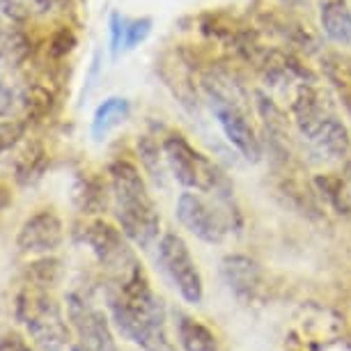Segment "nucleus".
I'll use <instances>...</instances> for the list:
<instances>
[{"mask_svg": "<svg viewBox=\"0 0 351 351\" xmlns=\"http://www.w3.org/2000/svg\"><path fill=\"white\" fill-rule=\"evenodd\" d=\"M19 108H21V97L8 83L0 81V120H8Z\"/></svg>", "mask_w": 351, "mask_h": 351, "instance_id": "nucleus-26", "label": "nucleus"}, {"mask_svg": "<svg viewBox=\"0 0 351 351\" xmlns=\"http://www.w3.org/2000/svg\"><path fill=\"white\" fill-rule=\"evenodd\" d=\"M163 154L168 163L170 175L182 184L184 189L197 191V193L230 195V184L218 165L195 149L182 134H170L163 141Z\"/></svg>", "mask_w": 351, "mask_h": 351, "instance_id": "nucleus-5", "label": "nucleus"}, {"mask_svg": "<svg viewBox=\"0 0 351 351\" xmlns=\"http://www.w3.org/2000/svg\"><path fill=\"white\" fill-rule=\"evenodd\" d=\"M177 337H180L184 351H218L216 335L186 315L177 317Z\"/></svg>", "mask_w": 351, "mask_h": 351, "instance_id": "nucleus-15", "label": "nucleus"}, {"mask_svg": "<svg viewBox=\"0 0 351 351\" xmlns=\"http://www.w3.org/2000/svg\"><path fill=\"white\" fill-rule=\"evenodd\" d=\"M127 115H129L127 99H120V97L106 99L95 112V120H92V136H95L97 141H101L110 129H115L117 124H122L127 120Z\"/></svg>", "mask_w": 351, "mask_h": 351, "instance_id": "nucleus-16", "label": "nucleus"}, {"mask_svg": "<svg viewBox=\"0 0 351 351\" xmlns=\"http://www.w3.org/2000/svg\"><path fill=\"white\" fill-rule=\"evenodd\" d=\"M32 3H35V8L37 10H49L53 3H56V0H32Z\"/></svg>", "mask_w": 351, "mask_h": 351, "instance_id": "nucleus-30", "label": "nucleus"}, {"mask_svg": "<svg viewBox=\"0 0 351 351\" xmlns=\"http://www.w3.org/2000/svg\"><path fill=\"white\" fill-rule=\"evenodd\" d=\"M138 156H141L145 170L154 177V182L163 184V177H165L163 172H165V168H168V163H165V154H163V145L158 147L149 136L138 138Z\"/></svg>", "mask_w": 351, "mask_h": 351, "instance_id": "nucleus-19", "label": "nucleus"}, {"mask_svg": "<svg viewBox=\"0 0 351 351\" xmlns=\"http://www.w3.org/2000/svg\"><path fill=\"white\" fill-rule=\"evenodd\" d=\"M69 319L74 324L83 351H117L106 315L83 296L69 294Z\"/></svg>", "mask_w": 351, "mask_h": 351, "instance_id": "nucleus-10", "label": "nucleus"}, {"mask_svg": "<svg viewBox=\"0 0 351 351\" xmlns=\"http://www.w3.org/2000/svg\"><path fill=\"white\" fill-rule=\"evenodd\" d=\"M76 234H78V239L95 253L97 260L110 271V274L124 269L127 264L136 260L134 250H131L127 246V241H124L127 234H124L122 230H117L115 225L101 221V218L85 223Z\"/></svg>", "mask_w": 351, "mask_h": 351, "instance_id": "nucleus-9", "label": "nucleus"}, {"mask_svg": "<svg viewBox=\"0 0 351 351\" xmlns=\"http://www.w3.org/2000/svg\"><path fill=\"white\" fill-rule=\"evenodd\" d=\"M53 106V92L51 88H46L42 83H35L25 90V95L21 97V108L25 110L28 117H42L51 110Z\"/></svg>", "mask_w": 351, "mask_h": 351, "instance_id": "nucleus-21", "label": "nucleus"}, {"mask_svg": "<svg viewBox=\"0 0 351 351\" xmlns=\"http://www.w3.org/2000/svg\"><path fill=\"white\" fill-rule=\"evenodd\" d=\"M8 202H10V193H8L5 189H0V209H3Z\"/></svg>", "mask_w": 351, "mask_h": 351, "instance_id": "nucleus-31", "label": "nucleus"}, {"mask_svg": "<svg viewBox=\"0 0 351 351\" xmlns=\"http://www.w3.org/2000/svg\"><path fill=\"white\" fill-rule=\"evenodd\" d=\"M46 165H49V154H46L44 145L39 141L25 143L23 149L14 158V180L21 186H30L37 180H42Z\"/></svg>", "mask_w": 351, "mask_h": 351, "instance_id": "nucleus-14", "label": "nucleus"}, {"mask_svg": "<svg viewBox=\"0 0 351 351\" xmlns=\"http://www.w3.org/2000/svg\"><path fill=\"white\" fill-rule=\"evenodd\" d=\"M62 239V221L51 209H42L25 218L16 234V246L23 255H51L53 250L60 248Z\"/></svg>", "mask_w": 351, "mask_h": 351, "instance_id": "nucleus-11", "label": "nucleus"}, {"mask_svg": "<svg viewBox=\"0 0 351 351\" xmlns=\"http://www.w3.org/2000/svg\"><path fill=\"white\" fill-rule=\"evenodd\" d=\"M223 276L230 287L241 296H250L253 289L260 285V267H257L250 257H243V255L225 257Z\"/></svg>", "mask_w": 351, "mask_h": 351, "instance_id": "nucleus-13", "label": "nucleus"}, {"mask_svg": "<svg viewBox=\"0 0 351 351\" xmlns=\"http://www.w3.org/2000/svg\"><path fill=\"white\" fill-rule=\"evenodd\" d=\"M209 101L211 110H214L218 124H221L225 138L246 161H260L262 156V143L257 138L253 124H250L246 110L241 108L234 99L223 95L221 90H214L209 85Z\"/></svg>", "mask_w": 351, "mask_h": 351, "instance_id": "nucleus-7", "label": "nucleus"}, {"mask_svg": "<svg viewBox=\"0 0 351 351\" xmlns=\"http://www.w3.org/2000/svg\"><path fill=\"white\" fill-rule=\"evenodd\" d=\"M10 44H12V37L5 30H0V60H3V58L8 56V51L12 49Z\"/></svg>", "mask_w": 351, "mask_h": 351, "instance_id": "nucleus-29", "label": "nucleus"}, {"mask_svg": "<svg viewBox=\"0 0 351 351\" xmlns=\"http://www.w3.org/2000/svg\"><path fill=\"white\" fill-rule=\"evenodd\" d=\"M14 313L37 349L62 351L69 344V328L62 319L60 306L46 294V287L25 285L16 296Z\"/></svg>", "mask_w": 351, "mask_h": 351, "instance_id": "nucleus-4", "label": "nucleus"}, {"mask_svg": "<svg viewBox=\"0 0 351 351\" xmlns=\"http://www.w3.org/2000/svg\"><path fill=\"white\" fill-rule=\"evenodd\" d=\"M0 30H5V28H3V21H0Z\"/></svg>", "mask_w": 351, "mask_h": 351, "instance_id": "nucleus-33", "label": "nucleus"}, {"mask_svg": "<svg viewBox=\"0 0 351 351\" xmlns=\"http://www.w3.org/2000/svg\"><path fill=\"white\" fill-rule=\"evenodd\" d=\"M177 221L186 228L191 234H195L200 241L221 243L230 234V218L228 214L209 202L202 193L186 191L177 200Z\"/></svg>", "mask_w": 351, "mask_h": 351, "instance_id": "nucleus-8", "label": "nucleus"}, {"mask_svg": "<svg viewBox=\"0 0 351 351\" xmlns=\"http://www.w3.org/2000/svg\"><path fill=\"white\" fill-rule=\"evenodd\" d=\"M71 197H74L76 207L81 209L83 214H99V211L108 204L106 186L101 182L92 180V177H78Z\"/></svg>", "mask_w": 351, "mask_h": 351, "instance_id": "nucleus-17", "label": "nucleus"}, {"mask_svg": "<svg viewBox=\"0 0 351 351\" xmlns=\"http://www.w3.org/2000/svg\"><path fill=\"white\" fill-rule=\"evenodd\" d=\"M71 351H83L81 347H74V349H71Z\"/></svg>", "mask_w": 351, "mask_h": 351, "instance_id": "nucleus-32", "label": "nucleus"}, {"mask_svg": "<svg viewBox=\"0 0 351 351\" xmlns=\"http://www.w3.org/2000/svg\"><path fill=\"white\" fill-rule=\"evenodd\" d=\"M158 264L170 278L172 285L180 289L184 301L200 303L202 301V276L197 271V264L191 255L186 241L175 232L161 237L158 241Z\"/></svg>", "mask_w": 351, "mask_h": 351, "instance_id": "nucleus-6", "label": "nucleus"}, {"mask_svg": "<svg viewBox=\"0 0 351 351\" xmlns=\"http://www.w3.org/2000/svg\"><path fill=\"white\" fill-rule=\"evenodd\" d=\"M28 276L32 278V285H39V287H53L62 276V264L56 257L42 255L39 260L28 264Z\"/></svg>", "mask_w": 351, "mask_h": 351, "instance_id": "nucleus-20", "label": "nucleus"}, {"mask_svg": "<svg viewBox=\"0 0 351 351\" xmlns=\"http://www.w3.org/2000/svg\"><path fill=\"white\" fill-rule=\"evenodd\" d=\"M0 351H35L19 333H8L0 337Z\"/></svg>", "mask_w": 351, "mask_h": 351, "instance_id": "nucleus-28", "label": "nucleus"}, {"mask_svg": "<svg viewBox=\"0 0 351 351\" xmlns=\"http://www.w3.org/2000/svg\"><path fill=\"white\" fill-rule=\"evenodd\" d=\"M299 134L324 158H342L351 149V134L337 115L328 95L313 83H301L291 101Z\"/></svg>", "mask_w": 351, "mask_h": 351, "instance_id": "nucleus-3", "label": "nucleus"}, {"mask_svg": "<svg viewBox=\"0 0 351 351\" xmlns=\"http://www.w3.org/2000/svg\"><path fill=\"white\" fill-rule=\"evenodd\" d=\"M324 71H326L328 81L340 90L344 101L351 106V58L340 56V53H328L322 60Z\"/></svg>", "mask_w": 351, "mask_h": 351, "instance_id": "nucleus-18", "label": "nucleus"}, {"mask_svg": "<svg viewBox=\"0 0 351 351\" xmlns=\"http://www.w3.org/2000/svg\"><path fill=\"white\" fill-rule=\"evenodd\" d=\"M319 21L330 42L351 46V8L347 0H324Z\"/></svg>", "mask_w": 351, "mask_h": 351, "instance_id": "nucleus-12", "label": "nucleus"}, {"mask_svg": "<svg viewBox=\"0 0 351 351\" xmlns=\"http://www.w3.org/2000/svg\"><path fill=\"white\" fill-rule=\"evenodd\" d=\"M110 197L115 207L120 230L136 246L149 248L158 239L161 216H158L154 197L149 195L141 170L131 161L117 158L108 168Z\"/></svg>", "mask_w": 351, "mask_h": 351, "instance_id": "nucleus-2", "label": "nucleus"}, {"mask_svg": "<svg viewBox=\"0 0 351 351\" xmlns=\"http://www.w3.org/2000/svg\"><path fill=\"white\" fill-rule=\"evenodd\" d=\"M32 8V0H0V16H8L12 21H28Z\"/></svg>", "mask_w": 351, "mask_h": 351, "instance_id": "nucleus-25", "label": "nucleus"}, {"mask_svg": "<svg viewBox=\"0 0 351 351\" xmlns=\"http://www.w3.org/2000/svg\"><path fill=\"white\" fill-rule=\"evenodd\" d=\"M152 32V19H134V21H124V49H136L138 44L145 42Z\"/></svg>", "mask_w": 351, "mask_h": 351, "instance_id": "nucleus-22", "label": "nucleus"}, {"mask_svg": "<svg viewBox=\"0 0 351 351\" xmlns=\"http://www.w3.org/2000/svg\"><path fill=\"white\" fill-rule=\"evenodd\" d=\"M124 21L120 14H112L110 16V51L112 56H117L120 49H124Z\"/></svg>", "mask_w": 351, "mask_h": 351, "instance_id": "nucleus-27", "label": "nucleus"}, {"mask_svg": "<svg viewBox=\"0 0 351 351\" xmlns=\"http://www.w3.org/2000/svg\"><path fill=\"white\" fill-rule=\"evenodd\" d=\"M25 134V122L23 120H0V154L12 149L21 141Z\"/></svg>", "mask_w": 351, "mask_h": 351, "instance_id": "nucleus-23", "label": "nucleus"}, {"mask_svg": "<svg viewBox=\"0 0 351 351\" xmlns=\"http://www.w3.org/2000/svg\"><path fill=\"white\" fill-rule=\"evenodd\" d=\"M74 46H76V35L71 32V28H58L49 42V53L51 58H64L74 51Z\"/></svg>", "mask_w": 351, "mask_h": 351, "instance_id": "nucleus-24", "label": "nucleus"}, {"mask_svg": "<svg viewBox=\"0 0 351 351\" xmlns=\"http://www.w3.org/2000/svg\"><path fill=\"white\" fill-rule=\"evenodd\" d=\"M110 317L117 330L145 351H172L165 333V308L154 294L138 257L110 274L106 287Z\"/></svg>", "mask_w": 351, "mask_h": 351, "instance_id": "nucleus-1", "label": "nucleus"}]
</instances>
